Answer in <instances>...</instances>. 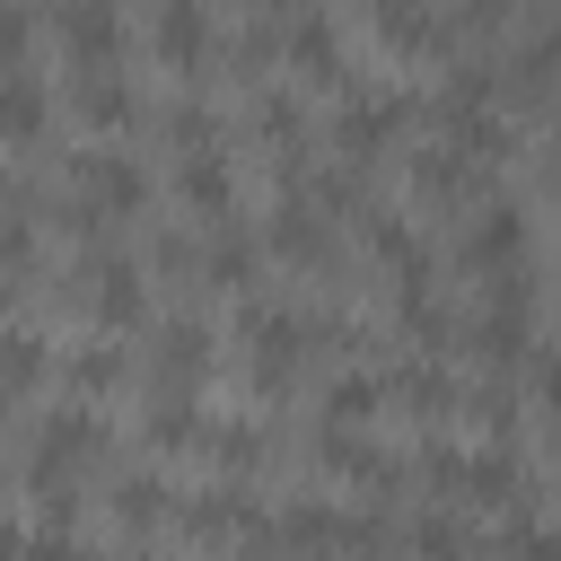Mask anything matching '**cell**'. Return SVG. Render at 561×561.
<instances>
[{"mask_svg":"<svg viewBox=\"0 0 561 561\" xmlns=\"http://www.w3.org/2000/svg\"><path fill=\"white\" fill-rule=\"evenodd\" d=\"M114 517H123V526H158V517H167V482H158V473H123V482H114Z\"/></svg>","mask_w":561,"mask_h":561,"instance_id":"18","label":"cell"},{"mask_svg":"<svg viewBox=\"0 0 561 561\" xmlns=\"http://www.w3.org/2000/svg\"><path fill=\"white\" fill-rule=\"evenodd\" d=\"M114 377H123V359H114V351H88V359H79V386H88V394H105Z\"/></svg>","mask_w":561,"mask_h":561,"instance_id":"27","label":"cell"},{"mask_svg":"<svg viewBox=\"0 0 561 561\" xmlns=\"http://www.w3.org/2000/svg\"><path fill=\"white\" fill-rule=\"evenodd\" d=\"M412 193H430V202L465 193V149H421L412 158Z\"/></svg>","mask_w":561,"mask_h":561,"instance_id":"19","label":"cell"},{"mask_svg":"<svg viewBox=\"0 0 561 561\" xmlns=\"http://www.w3.org/2000/svg\"><path fill=\"white\" fill-rule=\"evenodd\" d=\"M70 202L88 219H131V210H149V175L123 149H79L70 158Z\"/></svg>","mask_w":561,"mask_h":561,"instance_id":"2","label":"cell"},{"mask_svg":"<svg viewBox=\"0 0 561 561\" xmlns=\"http://www.w3.org/2000/svg\"><path fill=\"white\" fill-rule=\"evenodd\" d=\"M245 526H254V508H245L237 491H219V500H193V508H184V535H202V543H237Z\"/></svg>","mask_w":561,"mask_h":561,"instance_id":"15","label":"cell"},{"mask_svg":"<svg viewBox=\"0 0 561 561\" xmlns=\"http://www.w3.org/2000/svg\"><path fill=\"white\" fill-rule=\"evenodd\" d=\"M79 114L114 131V123H140V96H131V88H123L114 70H88V79H79Z\"/></svg>","mask_w":561,"mask_h":561,"instance_id":"14","label":"cell"},{"mask_svg":"<svg viewBox=\"0 0 561 561\" xmlns=\"http://www.w3.org/2000/svg\"><path fill=\"white\" fill-rule=\"evenodd\" d=\"M412 561H465V535H456L447 517H421V526H412Z\"/></svg>","mask_w":561,"mask_h":561,"instance_id":"24","label":"cell"},{"mask_svg":"<svg viewBox=\"0 0 561 561\" xmlns=\"http://www.w3.org/2000/svg\"><path fill=\"white\" fill-rule=\"evenodd\" d=\"M149 438H158V447H202V438H210V421L193 412V394H167V403H158V421H149Z\"/></svg>","mask_w":561,"mask_h":561,"instance_id":"21","label":"cell"},{"mask_svg":"<svg viewBox=\"0 0 561 561\" xmlns=\"http://www.w3.org/2000/svg\"><path fill=\"white\" fill-rule=\"evenodd\" d=\"M149 53H158L167 70H202V61L219 53L210 0H158V9H149Z\"/></svg>","mask_w":561,"mask_h":561,"instance_id":"3","label":"cell"},{"mask_svg":"<svg viewBox=\"0 0 561 561\" xmlns=\"http://www.w3.org/2000/svg\"><path fill=\"white\" fill-rule=\"evenodd\" d=\"M18 561H96V552H88V543H70V535H35Z\"/></svg>","mask_w":561,"mask_h":561,"instance_id":"26","label":"cell"},{"mask_svg":"<svg viewBox=\"0 0 561 561\" xmlns=\"http://www.w3.org/2000/svg\"><path fill=\"white\" fill-rule=\"evenodd\" d=\"M202 272H210V280H219V289H245V280H254V245H245V237H228V228H219V245H210V254H202Z\"/></svg>","mask_w":561,"mask_h":561,"instance_id":"23","label":"cell"},{"mask_svg":"<svg viewBox=\"0 0 561 561\" xmlns=\"http://www.w3.org/2000/svg\"><path fill=\"white\" fill-rule=\"evenodd\" d=\"M517 254H526V210H517V202H491V210H482V219L465 228V263L500 280V272H508Z\"/></svg>","mask_w":561,"mask_h":561,"instance_id":"6","label":"cell"},{"mask_svg":"<svg viewBox=\"0 0 561 561\" xmlns=\"http://www.w3.org/2000/svg\"><path fill=\"white\" fill-rule=\"evenodd\" d=\"M377 403H386V386H377V377H333V386H324V421H351V430H359Z\"/></svg>","mask_w":561,"mask_h":561,"instance_id":"20","label":"cell"},{"mask_svg":"<svg viewBox=\"0 0 561 561\" xmlns=\"http://www.w3.org/2000/svg\"><path fill=\"white\" fill-rule=\"evenodd\" d=\"M131 561H149V552H131Z\"/></svg>","mask_w":561,"mask_h":561,"instance_id":"31","label":"cell"},{"mask_svg":"<svg viewBox=\"0 0 561 561\" xmlns=\"http://www.w3.org/2000/svg\"><path fill=\"white\" fill-rule=\"evenodd\" d=\"M368 18H377V35H386L394 53H421V44H438V18H430V0H368Z\"/></svg>","mask_w":561,"mask_h":561,"instance_id":"13","label":"cell"},{"mask_svg":"<svg viewBox=\"0 0 561 561\" xmlns=\"http://www.w3.org/2000/svg\"><path fill=\"white\" fill-rule=\"evenodd\" d=\"M280 44H289V61H298L307 79H324V88L342 79V35H333V18H324V9H298Z\"/></svg>","mask_w":561,"mask_h":561,"instance_id":"9","label":"cell"},{"mask_svg":"<svg viewBox=\"0 0 561 561\" xmlns=\"http://www.w3.org/2000/svg\"><path fill=\"white\" fill-rule=\"evenodd\" d=\"M88 316L96 324H140V263L131 254H96L88 263Z\"/></svg>","mask_w":561,"mask_h":561,"instance_id":"7","label":"cell"},{"mask_svg":"<svg viewBox=\"0 0 561 561\" xmlns=\"http://www.w3.org/2000/svg\"><path fill=\"white\" fill-rule=\"evenodd\" d=\"M44 377V342L35 333H0V394H26Z\"/></svg>","mask_w":561,"mask_h":561,"instance_id":"22","label":"cell"},{"mask_svg":"<svg viewBox=\"0 0 561 561\" xmlns=\"http://www.w3.org/2000/svg\"><path fill=\"white\" fill-rule=\"evenodd\" d=\"M175 193L193 202V219H210V228H219V219H228V202H237V175H228V158H219V149H210V158H202V149H184Z\"/></svg>","mask_w":561,"mask_h":561,"instance_id":"11","label":"cell"},{"mask_svg":"<svg viewBox=\"0 0 561 561\" xmlns=\"http://www.w3.org/2000/svg\"><path fill=\"white\" fill-rule=\"evenodd\" d=\"M35 131H44V88L26 70H0V149H18Z\"/></svg>","mask_w":561,"mask_h":561,"instance_id":"12","label":"cell"},{"mask_svg":"<svg viewBox=\"0 0 561 561\" xmlns=\"http://www.w3.org/2000/svg\"><path fill=\"white\" fill-rule=\"evenodd\" d=\"M254 9H280V0H254Z\"/></svg>","mask_w":561,"mask_h":561,"instance_id":"30","label":"cell"},{"mask_svg":"<svg viewBox=\"0 0 561 561\" xmlns=\"http://www.w3.org/2000/svg\"><path fill=\"white\" fill-rule=\"evenodd\" d=\"M394 131H403V96H359V105H342V123H333V140H342L351 158H377Z\"/></svg>","mask_w":561,"mask_h":561,"instance_id":"10","label":"cell"},{"mask_svg":"<svg viewBox=\"0 0 561 561\" xmlns=\"http://www.w3.org/2000/svg\"><path fill=\"white\" fill-rule=\"evenodd\" d=\"M237 333L254 342L263 386H272V377H289V368H298V351H307V316H298V307H263V298H254V307L237 316Z\"/></svg>","mask_w":561,"mask_h":561,"instance_id":"5","label":"cell"},{"mask_svg":"<svg viewBox=\"0 0 561 561\" xmlns=\"http://www.w3.org/2000/svg\"><path fill=\"white\" fill-rule=\"evenodd\" d=\"M202 368H210V324H193V316L158 324V359H149V377H158L167 394H184V386H193Z\"/></svg>","mask_w":561,"mask_h":561,"instance_id":"8","label":"cell"},{"mask_svg":"<svg viewBox=\"0 0 561 561\" xmlns=\"http://www.w3.org/2000/svg\"><path fill=\"white\" fill-rule=\"evenodd\" d=\"M18 552H26V535H18L9 517H0V561H18Z\"/></svg>","mask_w":561,"mask_h":561,"instance_id":"29","label":"cell"},{"mask_svg":"<svg viewBox=\"0 0 561 561\" xmlns=\"http://www.w3.org/2000/svg\"><path fill=\"white\" fill-rule=\"evenodd\" d=\"M508 9H517V0H465V18H473V26H500Z\"/></svg>","mask_w":561,"mask_h":561,"instance_id":"28","label":"cell"},{"mask_svg":"<svg viewBox=\"0 0 561 561\" xmlns=\"http://www.w3.org/2000/svg\"><path fill=\"white\" fill-rule=\"evenodd\" d=\"M386 394H394V403H412V412H456V386H447L438 368H394V377H386Z\"/></svg>","mask_w":561,"mask_h":561,"instance_id":"17","label":"cell"},{"mask_svg":"<svg viewBox=\"0 0 561 561\" xmlns=\"http://www.w3.org/2000/svg\"><path fill=\"white\" fill-rule=\"evenodd\" d=\"M61 53L79 61V70H114V53H123V9L114 0H61Z\"/></svg>","mask_w":561,"mask_h":561,"instance_id":"4","label":"cell"},{"mask_svg":"<svg viewBox=\"0 0 561 561\" xmlns=\"http://www.w3.org/2000/svg\"><path fill=\"white\" fill-rule=\"evenodd\" d=\"M26 35H35V26H26V9H18V0H0V70H18Z\"/></svg>","mask_w":561,"mask_h":561,"instance_id":"25","label":"cell"},{"mask_svg":"<svg viewBox=\"0 0 561 561\" xmlns=\"http://www.w3.org/2000/svg\"><path fill=\"white\" fill-rule=\"evenodd\" d=\"M272 245H280L289 263H324V219H316L307 202H280V219H272Z\"/></svg>","mask_w":561,"mask_h":561,"instance_id":"16","label":"cell"},{"mask_svg":"<svg viewBox=\"0 0 561 561\" xmlns=\"http://www.w3.org/2000/svg\"><path fill=\"white\" fill-rule=\"evenodd\" d=\"M96 447H105V430H96L88 412H53V421L35 430V456H26V473H35L44 508H61V500L79 491V473L96 465Z\"/></svg>","mask_w":561,"mask_h":561,"instance_id":"1","label":"cell"}]
</instances>
